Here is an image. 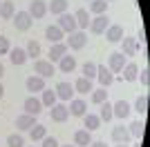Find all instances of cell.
<instances>
[{"instance_id": "cell-9", "label": "cell", "mask_w": 150, "mask_h": 147, "mask_svg": "<svg viewBox=\"0 0 150 147\" xmlns=\"http://www.w3.org/2000/svg\"><path fill=\"white\" fill-rule=\"evenodd\" d=\"M139 51V43H137V38H132V36H123L121 38V54L128 58V56H134Z\"/></svg>"}, {"instance_id": "cell-7", "label": "cell", "mask_w": 150, "mask_h": 147, "mask_svg": "<svg viewBox=\"0 0 150 147\" xmlns=\"http://www.w3.org/2000/svg\"><path fill=\"white\" fill-rule=\"evenodd\" d=\"M27 11H29L31 18L40 20V18H45V16H47V2H45V0H31Z\"/></svg>"}, {"instance_id": "cell-11", "label": "cell", "mask_w": 150, "mask_h": 147, "mask_svg": "<svg viewBox=\"0 0 150 147\" xmlns=\"http://www.w3.org/2000/svg\"><path fill=\"white\" fill-rule=\"evenodd\" d=\"M96 80L101 83V87H110L114 83V74L105 65H96Z\"/></svg>"}, {"instance_id": "cell-21", "label": "cell", "mask_w": 150, "mask_h": 147, "mask_svg": "<svg viewBox=\"0 0 150 147\" xmlns=\"http://www.w3.org/2000/svg\"><path fill=\"white\" fill-rule=\"evenodd\" d=\"M137 74H139L137 62H125V67L121 69V78L128 80V83H134V80H137Z\"/></svg>"}, {"instance_id": "cell-37", "label": "cell", "mask_w": 150, "mask_h": 147, "mask_svg": "<svg viewBox=\"0 0 150 147\" xmlns=\"http://www.w3.org/2000/svg\"><path fill=\"white\" fill-rule=\"evenodd\" d=\"M83 78H88V80H94L96 78V62H85L83 65Z\"/></svg>"}, {"instance_id": "cell-18", "label": "cell", "mask_w": 150, "mask_h": 147, "mask_svg": "<svg viewBox=\"0 0 150 147\" xmlns=\"http://www.w3.org/2000/svg\"><path fill=\"white\" fill-rule=\"evenodd\" d=\"M9 60H11L16 67H20V65H25L29 58H27V51L23 47H13V49H9Z\"/></svg>"}, {"instance_id": "cell-36", "label": "cell", "mask_w": 150, "mask_h": 147, "mask_svg": "<svg viewBox=\"0 0 150 147\" xmlns=\"http://www.w3.org/2000/svg\"><path fill=\"white\" fill-rule=\"evenodd\" d=\"M90 11L96 13V16L105 13L108 11V2H105V0H90Z\"/></svg>"}, {"instance_id": "cell-35", "label": "cell", "mask_w": 150, "mask_h": 147, "mask_svg": "<svg viewBox=\"0 0 150 147\" xmlns=\"http://www.w3.org/2000/svg\"><path fill=\"white\" fill-rule=\"evenodd\" d=\"M25 51H27V58H36L38 60V56L43 54V47H40V43H36V40H29Z\"/></svg>"}, {"instance_id": "cell-3", "label": "cell", "mask_w": 150, "mask_h": 147, "mask_svg": "<svg viewBox=\"0 0 150 147\" xmlns=\"http://www.w3.org/2000/svg\"><path fill=\"white\" fill-rule=\"evenodd\" d=\"M34 71H36V76H40V78H52L54 74H56V67H54V62L45 60V58H38L36 62H34Z\"/></svg>"}, {"instance_id": "cell-26", "label": "cell", "mask_w": 150, "mask_h": 147, "mask_svg": "<svg viewBox=\"0 0 150 147\" xmlns=\"http://www.w3.org/2000/svg\"><path fill=\"white\" fill-rule=\"evenodd\" d=\"M74 94H92V89H94V85H92V80H88V78H76V83L74 85Z\"/></svg>"}, {"instance_id": "cell-19", "label": "cell", "mask_w": 150, "mask_h": 147, "mask_svg": "<svg viewBox=\"0 0 150 147\" xmlns=\"http://www.w3.org/2000/svg\"><path fill=\"white\" fill-rule=\"evenodd\" d=\"M25 87H27V92H31V96H34V94H38V92L45 89V78H40V76H29L27 83H25Z\"/></svg>"}, {"instance_id": "cell-24", "label": "cell", "mask_w": 150, "mask_h": 147, "mask_svg": "<svg viewBox=\"0 0 150 147\" xmlns=\"http://www.w3.org/2000/svg\"><path fill=\"white\" fill-rule=\"evenodd\" d=\"M74 20H76V27H79L81 31H88V24H90L88 9H76V11H74Z\"/></svg>"}, {"instance_id": "cell-31", "label": "cell", "mask_w": 150, "mask_h": 147, "mask_svg": "<svg viewBox=\"0 0 150 147\" xmlns=\"http://www.w3.org/2000/svg\"><path fill=\"white\" fill-rule=\"evenodd\" d=\"M83 123H85V129H88V132H94V129L101 127V118L96 116V114H85V116H83Z\"/></svg>"}, {"instance_id": "cell-25", "label": "cell", "mask_w": 150, "mask_h": 147, "mask_svg": "<svg viewBox=\"0 0 150 147\" xmlns=\"http://www.w3.org/2000/svg\"><path fill=\"white\" fill-rule=\"evenodd\" d=\"M92 143V134L88 129H76L74 132V145L76 147H88Z\"/></svg>"}, {"instance_id": "cell-47", "label": "cell", "mask_w": 150, "mask_h": 147, "mask_svg": "<svg viewBox=\"0 0 150 147\" xmlns=\"http://www.w3.org/2000/svg\"><path fill=\"white\" fill-rule=\"evenodd\" d=\"M117 147H128V145H123V143H119V145H117Z\"/></svg>"}, {"instance_id": "cell-20", "label": "cell", "mask_w": 150, "mask_h": 147, "mask_svg": "<svg viewBox=\"0 0 150 147\" xmlns=\"http://www.w3.org/2000/svg\"><path fill=\"white\" fill-rule=\"evenodd\" d=\"M36 125V116H31V114H20L18 118H16V127L20 129V132H27V129H31Z\"/></svg>"}, {"instance_id": "cell-39", "label": "cell", "mask_w": 150, "mask_h": 147, "mask_svg": "<svg viewBox=\"0 0 150 147\" xmlns=\"http://www.w3.org/2000/svg\"><path fill=\"white\" fill-rule=\"evenodd\" d=\"M7 147H25V138L20 134H11L7 138Z\"/></svg>"}, {"instance_id": "cell-30", "label": "cell", "mask_w": 150, "mask_h": 147, "mask_svg": "<svg viewBox=\"0 0 150 147\" xmlns=\"http://www.w3.org/2000/svg\"><path fill=\"white\" fill-rule=\"evenodd\" d=\"M0 18L2 20L13 18V2L11 0H2V2H0Z\"/></svg>"}, {"instance_id": "cell-50", "label": "cell", "mask_w": 150, "mask_h": 147, "mask_svg": "<svg viewBox=\"0 0 150 147\" xmlns=\"http://www.w3.org/2000/svg\"><path fill=\"white\" fill-rule=\"evenodd\" d=\"M85 2H90V0H85Z\"/></svg>"}, {"instance_id": "cell-12", "label": "cell", "mask_w": 150, "mask_h": 147, "mask_svg": "<svg viewBox=\"0 0 150 147\" xmlns=\"http://www.w3.org/2000/svg\"><path fill=\"white\" fill-rule=\"evenodd\" d=\"M110 138H112L117 145H119V143H123V145H130V141H132V136H130V132H128V127H123V125L114 127V129H112V134H110Z\"/></svg>"}, {"instance_id": "cell-34", "label": "cell", "mask_w": 150, "mask_h": 147, "mask_svg": "<svg viewBox=\"0 0 150 147\" xmlns=\"http://www.w3.org/2000/svg\"><path fill=\"white\" fill-rule=\"evenodd\" d=\"M148 103H150L148 94H141V96L137 98V103H134V111H139L141 116H146V111H148Z\"/></svg>"}, {"instance_id": "cell-42", "label": "cell", "mask_w": 150, "mask_h": 147, "mask_svg": "<svg viewBox=\"0 0 150 147\" xmlns=\"http://www.w3.org/2000/svg\"><path fill=\"white\" fill-rule=\"evenodd\" d=\"M40 147H58V141L54 138V136H45L43 138V145Z\"/></svg>"}, {"instance_id": "cell-4", "label": "cell", "mask_w": 150, "mask_h": 147, "mask_svg": "<svg viewBox=\"0 0 150 147\" xmlns=\"http://www.w3.org/2000/svg\"><path fill=\"white\" fill-rule=\"evenodd\" d=\"M56 27L63 31V34H72V31H76L79 27H76V20H74V13H61L56 20Z\"/></svg>"}, {"instance_id": "cell-48", "label": "cell", "mask_w": 150, "mask_h": 147, "mask_svg": "<svg viewBox=\"0 0 150 147\" xmlns=\"http://www.w3.org/2000/svg\"><path fill=\"white\" fill-rule=\"evenodd\" d=\"M105 2H112V0H105Z\"/></svg>"}, {"instance_id": "cell-32", "label": "cell", "mask_w": 150, "mask_h": 147, "mask_svg": "<svg viewBox=\"0 0 150 147\" xmlns=\"http://www.w3.org/2000/svg\"><path fill=\"white\" fill-rule=\"evenodd\" d=\"M29 136H31V141H34V143H36V141H43L45 136H47V127L40 125V123H36V125L29 129Z\"/></svg>"}, {"instance_id": "cell-28", "label": "cell", "mask_w": 150, "mask_h": 147, "mask_svg": "<svg viewBox=\"0 0 150 147\" xmlns=\"http://www.w3.org/2000/svg\"><path fill=\"white\" fill-rule=\"evenodd\" d=\"M65 11H67V0H52V2H47V13L61 16Z\"/></svg>"}, {"instance_id": "cell-13", "label": "cell", "mask_w": 150, "mask_h": 147, "mask_svg": "<svg viewBox=\"0 0 150 147\" xmlns=\"http://www.w3.org/2000/svg\"><path fill=\"white\" fill-rule=\"evenodd\" d=\"M67 111L72 114V116H79V118H83L85 114H88V105H85V100H81V98H72V100H69V107H67Z\"/></svg>"}, {"instance_id": "cell-6", "label": "cell", "mask_w": 150, "mask_h": 147, "mask_svg": "<svg viewBox=\"0 0 150 147\" xmlns=\"http://www.w3.org/2000/svg\"><path fill=\"white\" fill-rule=\"evenodd\" d=\"M125 56L121 54V51H114V54H110V58H108V69L112 74H121V69L125 67Z\"/></svg>"}, {"instance_id": "cell-23", "label": "cell", "mask_w": 150, "mask_h": 147, "mask_svg": "<svg viewBox=\"0 0 150 147\" xmlns=\"http://www.w3.org/2000/svg\"><path fill=\"white\" fill-rule=\"evenodd\" d=\"M40 103H43V107L52 109V107H54V105L58 103V98H56V92H54V89H47V87H45L43 92H40Z\"/></svg>"}, {"instance_id": "cell-1", "label": "cell", "mask_w": 150, "mask_h": 147, "mask_svg": "<svg viewBox=\"0 0 150 147\" xmlns=\"http://www.w3.org/2000/svg\"><path fill=\"white\" fill-rule=\"evenodd\" d=\"M65 45H67V49H72V51H79V49H83L88 45V34L81 31V29L72 31V34H67V38H65Z\"/></svg>"}, {"instance_id": "cell-10", "label": "cell", "mask_w": 150, "mask_h": 147, "mask_svg": "<svg viewBox=\"0 0 150 147\" xmlns=\"http://www.w3.org/2000/svg\"><path fill=\"white\" fill-rule=\"evenodd\" d=\"M23 109H25V114L38 116V114L43 111V103H40V98H36V96H29V98H25V103H23Z\"/></svg>"}, {"instance_id": "cell-41", "label": "cell", "mask_w": 150, "mask_h": 147, "mask_svg": "<svg viewBox=\"0 0 150 147\" xmlns=\"http://www.w3.org/2000/svg\"><path fill=\"white\" fill-rule=\"evenodd\" d=\"M9 49H11V45H9V38L0 36V56H7V54H9Z\"/></svg>"}, {"instance_id": "cell-40", "label": "cell", "mask_w": 150, "mask_h": 147, "mask_svg": "<svg viewBox=\"0 0 150 147\" xmlns=\"http://www.w3.org/2000/svg\"><path fill=\"white\" fill-rule=\"evenodd\" d=\"M137 78H141V85L148 89V85H150V69L144 67V69H141V74H137Z\"/></svg>"}, {"instance_id": "cell-46", "label": "cell", "mask_w": 150, "mask_h": 147, "mask_svg": "<svg viewBox=\"0 0 150 147\" xmlns=\"http://www.w3.org/2000/svg\"><path fill=\"white\" fill-rule=\"evenodd\" d=\"M58 147H76V145H74V143H72V145L67 143V145H58Z\"/></svg>"}, {"instance_id": "cell-43", "label": "cell", "mask_w": 150, "mask_h": 147, "mask_svg": "<svg viewBox=\"0 0 150 147\" xmlns=\"http://www.w3.org/2000/svg\"><path fill=\"white\" fill-rule=\"evenodd\" d=\"M88 147H108V145H105L103 141H92V143H90Z\"/></svg>"}, {"instance_id": "cell-29", "label": "cell", "mask_w": 150, "mask_h": 147, "mask_svg": "<svg viewBox=\"0 0 150 147\" xmlns=\"http://www.w3.org/2000/svg\"><path fill=\"white\" fill-rule=\"evenodd\" d=\"M144 129H146V125H144V120H134V123H130L128 125V132H130V136L132 138H144Z\"/></svg>"}, {"instance_id": "cell-22", "label": "cell", "mask_w": 150, "mask_h": 147, "mask_svg": "<svg viewBox=\"0 0 150 147\" xmlns=\"http://www.w3.org/2000/svg\"><path fill=\"white\" fill-rule=\"evenodd\" d=\"M45 38L50 40V45H54V43H63V38H65V34H63V31L58 29L56 24H50V27L45 29Z\"/></svg>"}, {"instance_id": "cell-49", "label": "cell", "mask_w": 150, "mask_h": 147, "mask_svg": "<svg viewBox=\"0 0 150 147\" xmlns=\"http://www.w3.org/2000/svg\"><path fill=\"white\" fill-rule=\"evenodd\" d=\"M132 147H139V145H132Z\"/></svg>"}, {"instance_id": "cell-33", "label": "cell", "mask_w": 150, "mask_h": 147, "mask_svg": "<svg viewBox=\"0 0 150 147\" xmlns=\"http://www.w3.org/2000/svg\"><path fill=\"white\" fill-rule=\"evenodd\" d=\"M99 118H101V123L105 120V123H110L112 120V103H108V100H103L101 103V114H99Z\"/></svg>"}, {"instance_id": "cell-38", "label": "cell", "mask_w": 150, "mask_h": 147, "mask_svg": "<svg viewBox=\"0 0 150 147\" xmlns=\"http://www.w3.org/2000/svg\"><path fill=\"white\" fill-rule=\"evenodd\" d=\"M94 105H101L103 100H108V92L105 87H101V89H92V98H90Z\"/></svg>"}, {"instance_id": "cell-45", "label": "cell", "mask_w": 150, "mask_h": 147, "mask_svg": "<svg viewBox=\"0 0 150 147\" xmlns=\"http://www.w3.org/2000/svg\"><path fill=\"white\" fill-rule=\"evenodd\" d=\"M5 96V87H2V83H0V98Z\"/></svg>"}, {"instance_id": "cell-17", "label": "cell", "mask_w": 150, "mask_h": 147, "mask_svg": "<svg viewBox=\"0 0 150 147\" xmlns=\"http://www.w3.org/2000/svg\"><path fill=\"white\" fill-rule=\"evenodd\" d=\"M65 54H67V45H65V40H63V43H54L50 47V62H58Z\"/></svg>"}, {"instance_id": "cell-44", "label": "cell", "mask_w": 150, "mask_h": 147, "mask_svg": "<svg viewBox=\"0 0 150 147\" xmlns=\"http://www.w3.org/2000/svg\"><path fill=\"white\" fill-rule=\"evenodd\" d=\"M2 76H5V65L0 62V78H2Z\"/></svg>"}, {"instance_id": "cell-8", "label": "cell", "mask_w": 150, "mask_h": 147, "mask_svg": "<svg viewBox=\"0 0 150 147\" xmlns=\"http://www.w3.org/2000/svg\"><path fill=\"white\" fill-rule=\"evenodd\" d=\"M54 92H56V98L58 100H63V103H67V100H72V96H74V87H72V83H58L56 87H54Z\"/></svg>"}, {"instance_id": "cell-15", "label": "cell", "mask_w": 150, "mask_h": 147, "mask_svg": "<svg viewBox=\"0 0 150 147\" xmlns=\"http://www.w3.org/2000/svg\"><path fill=\"white\" fill-rule=\"evenodd\" d=\"M130 111H132V107L125 103V100H117V103L112 105V116L114 118H121V120H123V118L130 116Z\"/></svg>"}, {"instance_id": "cell-16", "label": "cell", "mask_w": 150, "mask_h": 147, "mask_svg": "<svg viewBox=\"0 0 150 147\" xmlns=\"http://www.w3.org/2000/svg\"><path fill=\"white\" fill-rule=\"evenodd\" d=\"M103 34H105L108 43H121V38L125 36V34H123V27H121V24H110V27H108Z\"/></svg>"}, {"instance_id": "cell-2", "label": "cell", "mask_w": 150, "mask_h": 147, "mask_svg": "<svg viewBox=\"0 0 150 147\" xmlns=\"http://www.w3.org/2000/svg\"><path fill=\"white\" fill-rule=\"evenodd\" d=\"M108 27H110V18H108V13H101V16H94V18H90V24H88L90 34H94V36L103 34Z\"/></svg>"}, {"instance_id": "cell-5", "label": "cell", "mask_w": 150, "mask_h": 147, "mask_svg": "<svg viewBox=\"0 0 150 147\" xmlns=\"http://www.w3.org/2000/svg\"><path fill=\"white\" fill-rule=\"evenodd\" d=\"M11 20H13V27L18 31H27L31 27V22H34V18L29 16V11H16Z\"/></svg>"}, {"instance_id": "cell-27", "label": "cell", "mask_w": 150, "mask_h": 147, "mask_svg": "<svg viewBox=\"0 0 150 147\" xmlns=\"http://www.w3.org/2000/svg\"><path fill=\"white\" fill-rule=\"evenodd\" d=\"M58 69H61L63 74H72V71L76 69V58H74V56H67V54H65L61 60H58Z\"/></svg>"}, {"instance_id": "cell-51", "label": "cell", "mask_w": 150, "mask_h": 147, "mask_svg": "<svg viewBox=\"0 0 150 147\" xmlns=\"http://www.w3.org/2000/svg\"><path fill=\"white\" fill-rule=\"evenodd\" d=\"M0 2H2V0H0Z\"/></svg>"}, {"instance_id": "cell-14", "label": "cell", "mask_w": 150, "mask_h": 147, "mask_svg": "<svg viewBox=\"0 0 150 147\" xmlns=\"http://www.w3.org/2000/svg\"><path fill=\"white\" fill-rule=\"evenodd\" d=\"M50 116H52V120H54V123H65V120H67V116H69V111H67V107H65L63 103H56L50 109Z\"/></svg>"}]
</instances>
